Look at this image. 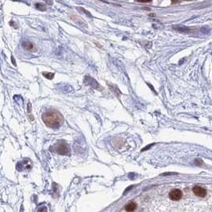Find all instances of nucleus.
<instances>
[{
	"label": "nucleus",
	"instance_id": "obj_1",
	"mask_svg": "<svg viewBox=\"0 0 212 212\" xmlns=\"http://www.w3.org/2000/svg\"><path fill=\"white\" fill-rule=\"evenodd\" d=\"M44 123L49 128L58 129L64 123V117L59 111H49L42 115Z\"/></svg>",
	"mask_w": 212,
	"mask_h": 212
},
{
	"label": "nucleus",
	"instance_id": "obj_2",
	"mask_svg": "<svg viewBox=\"0 0 212 212\" xmlns=\"http://www.w3.org/2000/svg\"><path fill=\"white\" fill-rule=\"evenodd\" d=\"M182 192L180 189H172L171 192H169V198L173 201H178L182 198Z\"/></svg>",
	"mask_w": 212,
	"mask_h": 212
},
{
	"label": "nucleus",
	"instance_id": "obj_3",
	"mask_svg": "<svg viewBox=\"0 0 212 212\" xmlns=\"http://www.w3.org/2000/svg\"><path fill=\"white\" fill-rule=\"evenodd\" d=\"M192 192H194L196 196H199V197H205L207 195L206 189H204L203 188L200 187V186H195L194 188H192Z\"/></svg>",
	"mask_w": 212,
	"mask_h": 212
},
{
	"label": "nucleus",
	"instance_id": "obj_4",
	"mask_svg": "<svg viewBox=\"0 0 212 212\" xmlns=\"http://www.w3.org/2000/svg\"><path fill=\"white\" fill-rule=\"evenodd\" d=\"M57 153L60 154H63V155H65L67 153H69V147L65 143H60L58 146H57Z\"/></svg>",
	"mask_w": 212,
	"mask_h": 212
},
{
	"label": "nucleus",
	"instance_id": "obj_5",
	"mask_svg": "<svg viewBox=\"0 0 212 212\" xmlns=\"http://www.w3.org/2000/svg\"><path fill=\"white\" fill-rule=\"evenodd\" d=\"M136 208H137V205H136V203H134L133 202H131V203H128L127 205L125 206V210L128 212H132L135 210Z\"/></svg>",
	"mask_w": 212,
	"mask_h": 212
},
{
	"label": "nucleus",
	"instance_id": "obj_6",
	"mask_svg": "<svg viewBox=\"0 0 212 212\" xmlns=\"http://www.w3.org/2000/svg\"><path fill=\"white\" fill-rule=\"evenodd\" d=\"M173 29L177 31H180V32H187L188 30V29L187 27L184 26H182V25H178L176 26H173Z\"/></svg>",
	"mask_w": 212,
	"mask_h": 212
},
{
	"label": "nucleus",
	"instance_id": "obj_7",
	"mask_svg": "<svg viewBox=\"0 0 212 212\" xmlns=\"http://www.w3.org/2000/svg\"><path fill=\"white\" fill-rule=\"evenodd\" d=\"M43 76H44L45 78H48V79L51 80L53 79L54 77V73H51V72H43Z\"/></svg>",
	"mask_w": 212,
	"mask_h": 212
},
{
	"label": "nucleus",
	"instance_id": "obj_8",
	"mask_svg": "<svg viewBox=\"0 0 212 212\" xmlns=\"http://www.w3.org/2000/svg\"><path fill=\"white\" fill-rule=\"evenodd\" d=\"M24 46L26 49L31 50V49H33V48H34V44H33L32 43H30V42H26V43H25Z\"/></svg>",
	"mask_w": 212,
	"mask_h": 212
},
{
	"label": "nucleus",
	"instance_id": "obj_9",
	"mask_svg": "<svg viewBox=\"0 0 212 212\" xmlns=\"http://www.w3.org/2000/svg\"><path fill=\"white\" fill-rule=\"evenodd\" d=\"M37 212H47V208L44 207H42L39 208V210Z\"/></svg>",
	"mask_w": 212,
	"mask_h": 212
},
{
	"label": "nucleus",
	"instance_id": "obj_10",
	"mask_svg": "<svg viewBox=\"0 0 212 212\" xmlns=\"http://www.w3.org/2000/svg\"><path fill=\"white\" fill-rule=\"evenodd\" d=\"M80 10H83V12H84V14H87V15H88L89 17H91V14H89L88 11H87V10H84V9H83V8H80Z\"/></svg>",
	"mask_w": 212,
	"mask_h": 212
}]
</instances>
